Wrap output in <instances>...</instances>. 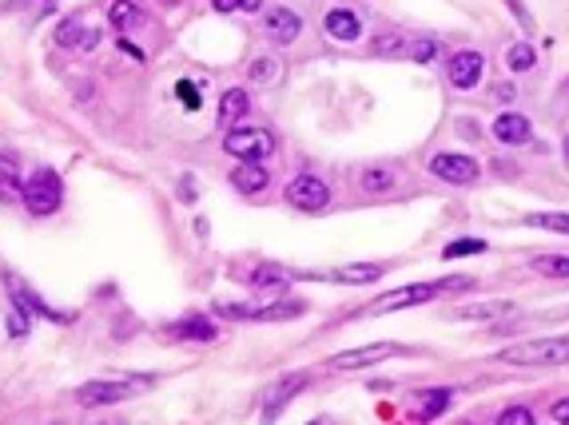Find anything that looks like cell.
Here are the masks:
<instances>
[{"label":"cell","mask_w":569,"mask_h":425,"mask_svg":"<svg viewBox=\"0 0 569 425\" xmlns=\"http://www.w3.org/2000/svg\"><path fill=\"white\" fill-rule=\"evenodd\" d=\"M470 278H438V283H419V286H402V291H394V294H386V299H378L375 306H370L367 314H394V310H406V306H422V302H430V299H438V294H446V291H470Z\"/></svg>","instance_id":"obj_1"},{"label":"cell","mask_w":569,"mask_h":425,"mask_svg":"<svg viewBox=\"0 0 569 425\" xmlns=\"http://www.w3.org/2000/svg\"><path fill=\"white\" fill-rule=\"evenodd\" d=\"M498 362H506V365H565L569 362V334L506 346V350L498 354Z\"/></svg>","instance_id":"obj_2"},{"label":"cell","mask_w":569,"mask_h":425,"mask_svg":"<svg viewBox=\"0 0 569 425\" xmlns=\"http://www.w3.org/2000/svg\"><path fill=\"white\" fill-rule=\"evenodd\" d=\"M20 203L32 211V215H53V211L64 203V183H61V175L48 172V167L32 172L28 180H24V187H20Z\"/></svg>","instance_id":"obj_3"},{"label":"cell","mask_w":569,"mask_h":425,"mask_svg":"<svg viewBox=\"0 0 569 425\" xmlns=\"http://www.w3.org/2000/svg\"><path fill=\"white\" fill-rule=\"evenodd\" d=\"M224 151L235 159H259L263 164V159L275 151V140H271V132H263V127H235L224 140Z\"/></svg>","instance_id":"obj_4"},{"label":"cell","mask_w":569,"mask_h":425,"mask_svg":"<svg viewBox=\"0 0 569 425\" xmlns=\"http://www.w3.org/2000/svg\"><path fill=\"white\" fill-rule=\"evenodd\" d=\"M430 175H438L443 183L466 187V183L478 180V164H474L470 156H454V151H443V156L430 159Z\"/></svg>","instance_id":"obj_5"},{"label":"cell","mask_w":569,"mask_h":425,"mask_svg":"<svg viewBox=\"0 0 569 425\" xmlns=\"http://www.w3.org/2000/svg\"><path fill=\"white\" fill-rule=\"evenodd\" d=\"M287 203H295L299 211H322L330 203V191L319 175H299V180L287 187Z\"/></svg>","instance_id":"obj_6"},{"label":"cell","mask_w":569,"mask_h":425,"mask_svg":"<svg viewBox=\"0 0 569 425\" xmlns=\"http://www.w3.org/2000/svg\"><path fill=\"white\" fill-rule=\"evenodd\" d=\"M398 346L394 342H370V346H359V350H343L330 358V370H362V365H375L382 358H394Z\"/></svg>","instance_id":"obj_7"},{"label":"cell","mask_w":569,"mask_h":425,"mask_svg":"<svg viewBox=\"0 0 569 425\" xmlns=\"http://www.w3.org/2000/svg\"><path fill=\"white\" fill-rule=\"evenodd\" d=\"M482 68H486V60H482L478 52H454L450 64H446V76L458 92H470L474 84L482 80Z\"/></svg>","instance_id":"obj_8"},{"label":"cell","mask_w":569,"mask_h":425,"mask_svg":"<svg viewBox=\"0 0 569 425\" xmlns=\"http://www.w3.org/2000/svg\"><path fill=\"white\" fill-rule=\"evenodd\" d=\"M132 394L127 381H88V386L76 389V402L80 405H112V402H124Z\"/></svg>","instance_id":"obj_9"},{"label":"cell","mask_w":569,"mask_h":425,"mask_svg":"<svg viewBox=\"0 0 569 425\" xmlns=\"http://www.w3.org/2000/svg\"><path fill=\"white\" fill-rule=\"evenodd\" d=\"M299 28H303L299 16H295L291 8H283V4L271 8V12L263 16V32H267V36L275 40V44H291V40L299 36Z\"/></svg>","instance_id":"obj_10"},{"label":"cell","mask_w":569,"mask_h":425,"mask_svg":"<svg viewBox=\"0 0 569 425\" xmlns=\"http://www.w3.org/2000/svg\"><path fill=\"white\" fill-rule=\"evenodd\" d=\"M506 314H514V306H509L506 299L498 302H462L450 310V318L458 322H490V318H506Z\"/></svg>","instance_id":"obj_11"},{"label":"cell","mask_w":569,"mask_h":425,"mask_svg":"<svg viewBox=\"0 0 569 425\" xmlns=\"http://www.w3.org/2000/svg\"><path fill=\"white\" fill-rule=\"evenodd\" d=\"M303 386H307V373H287V378L279 381L275 389H271V397H267V410H263V418H267V421H275V418H279V410H283V405L291 402V397L299 394Z\"/></svg>","instance_id":"obj_12"},{"label":"cell","mask_w":569,"mask_h":425,"mask_svg":"<svg viewBox=\"0 0 569 425\" xmlns=\"http://www.w3.org/2000/svg\"><path fill=\"white\" fill-rule=\"evenodd\" d=\"M267 167L259 164V159H243L240 167L232 172V183H235V191H243V195H259L263 187H267Z\"/></svg>","instance_id":"obj_13"},{"label":"cell","mask_w":569,"mask_h":425,"mask_svg":"<svg viewBox=\"0 0 569 425\" xmlns=\"http://www.w3.org/2000/svg\"><path fill=\"white\" fill-rule=\"evenodd\" d=\"M494 140H502V143H509V148H517V143L530 140V120H525V116H514V112L498 116V120H494Z\"/></svg>","instance_id":"obj_14"},{"label":"cell","mask_w":569,"mask_h":425,"mask_svg":"<svg viewBox=\"0 0 569 425\" xmlns=\"http://www.w3.org/2000/svg\"><path fill=\"white\" fill-rule=\"evenodd\" d=\"M327 32L335 40H343V44H351V40L359 36V12H351V8H330V12H327Z\"/></svg>","instance_id":"obj_15"},{"label":"cell","mask_w":569,"mask_h":425,"mask_svg":"<svg viewBox=\"0 0 569 425\" xmlns=\"http://www.w3.org/2000/svg\"><path fill=\"white\" fill-rule=\"evenodd\" d=\"M382 270L386 267H378V262H354V267H343V270H330V275H322V278H330V283H375V278H382Z\"/></svg>","instance_id":"obj_16"},{"label":"cell","mask_w":569,"mask_h":425,"mask_svg":"<svg viewBox=\"0 0 569 425\" xmlns=\"http://www.w3.org/2000/svg\"><path fill=\"white\" fill-rule=\"evenodd\" d=\"M243 116H248V92L243 88H232V92H224L219 96V124H240Z\"/></svg>","instance_id":"obj_17"},{"label":"cell","mask_w":569,"mask_h":425,"mask_svg":"<svg viewBox=\"0 0 569 425\" xmlns=\"http://www.w3.org/2000/svg\"><path fill=\"white\" fill-rule=\"evenodd\" d=\"M167 330H172L175 338H195V342H211V338H215V326H211L207 318H180Z\"/></svg>","instance_id":"obj_18"},{"label":"cell","mask_w":569,"mask_h":425,"mask_svg":"<svg viewBox=\"0 0 569 425\" xmlns=\"http://www.w3.org/2000/svg\"><path fill=\"white\" fill-rule=\"evenodd\" d=\"M375 52L386 60H402V56H410V40L398 32H382V36H375Z\"/></svg>","instance_id":"obj_19"},{"label":"cell","mask_w":569,"mask_h":425,"mask_svg":"<svg viewBox=\"0 0 569 425\" xmlns=\"http://www.w3.org/2000/svg\"><path fill=\"white\" fill-rule=\"evenodd\" d=\"M20 187H24L20 167H16L8 156H0V199H16V195H20Z\"/></svg>","instance_id":"obj_20"},{"label":"cell","mask_w":569,"mask_h":425,"mask_svg":"<svg viewBox=\"0 0 569 425\" xmlns=\"http://www.w3.org/2000/svg\"><path fill=\"white\" fill-rule=\"evenodd\" d=\"M446 405H450V389H427V394H422V405L414 410V418L430 421V418H438Z\"/></svg>","instance_id":"obj_21"},{"label":"cell","mask_w":569,"mask_h":425,"mask_svg":"<svg viewBox=\"0 0 569 425\" xmlns=\"http://www.w3.org/2000/svg\"><path fill=\"white\" fill-rule=\"evenodd\" d=\"M108 20H112L120 32H127V28H135V24H140V8H135L132 0H112V8H108Z\"/></svg>","instance_id":"obj_22"},{"label":"cell","mask_w":569,"mask_h":425,"mask_svg":"<svg viewBox=\"0 0 569 425\" xmlns=\"http://www.w3.org/2000/svg\"><path fill=\"white\" fill-rule=\"evenodd\" d=\"M533 270L549 278H569V254H538L533 259Z\"/></svg>","instance_id":"obj_23"},{"label":"cell","mask_w":569,"mask_h":425,"mask_svg":"<svg viewBox=\"0 0 569 425\" xmlns=\"http://www.w3.org/2000/svg\"><path fill=\"white\" fill-rule=\"evenodd\" d=\"M533 60H538V48H533V44H514V48H509V56H506V64L514 68V72H525Z\"/></svg>","instance_id":"obj_24"},{"label":"cell","mask_w":569,"mask_h":425,"mask_svg":"<svg viewBox=\"0 0 569 425\" xmlns=\"http://www.w3.org/2000/svg\"><path fill=\"white\" fill-rule=\"evenodd\" d=\"M530 227H541V231H557V235H569V215H525Z\"/></svg>","instance_id":"obj_25"},{"label":"cell","mask_w":569,"mask_h":425,"mask_svg":"<svg viewBox=\"0 0 569 425\" xmlns=\"http://www.w3.org/2000/svg\"><path fill=\"white\" fill-rule=\"evenodd\" d=\"M390 183H394V175L382 172V167H370V172H362V191H390Z\"/></svg>","instance_id":"obj_26"},{"label":"cell","mask_w":569,"mask_h":425,"mask_svg":"<svg viewBox=\"0 0 569 425\" xmlns=\"http://www.w3.org/2000/svg\"><path fill=\"white\" fill-rule=\"evenodd\" d=\"M80 36H84L80 20H64L61 28H56V44L61 48H80Z\"/></svg>","instance_id":"obj_27"},{"label":"cell","mask_w":569,"mask_h":425,"mask_svg":"<svg viewBox=\"0 0 569 425\" xmlns=\"http://www.w3.org/2000/svg\"><path fill=\"white\" fill-rule=\"evenodd\" d=\"M482 251H486V243H482V239H458V243H450L443 251V259H462V254H482Z\"/></svg>","instance_id":"obj_28"},{"label":"cell","mask_w":569,"mask_h":425,"mask_svg":"<svg viewBox=\"0 0 569 425\" xmlns=\"http://www.w3.org/2000/svg\"><path fill=\"white\" fill-rule=\"evenodd\" d=\"M438 56V40H414L410 44V60L414 64H427V60H435Z\"/></svg>","instance_id":"obj_29"},{"label":"cell","mask_w":569,"mask_h":425,"mask_svg":"<svg viewBox=\"0 0 569 425\" xmlns=\"http://www.w3.org/2000/svg\"><path fill=\"white\" fill-rule=\"evenodd\" d=\"M263 0H211V8L215 12H255Z\"/></svg>","instance_id":"obj_30"},{"label":"cell","mask_w":569,"mask_h":425,"mask_svg":"<svg viewBox=\"0 0 569 425\" xmlns=\"http://www.w3.org/2000/svg\"><path fill=\"white\" fill-rule=\"evenodd\" d=\"M509 4V12H514V20L522 24L525 32H533V16H530V8H525V0H506Z\"/></svg>","instance_id":"obj_31"},{"label":"cell","mask_w":569,"mask_h":425,"mask_svg":"<svg viewBox=\"0 0 569 425\" xmlns=\"http://www.w3.org/2000/svg\"><path fill=\"white\" fill-rule=\"evenodd\" d=\"M283 270H255L251 275V286H283Z\"/></svg>","instance_id":"obj_32"},{"label":"cell","mask_w":569,"mask_h":425,"mask_svg":"<svg viewBox=\"0 0 569 425\" xmlns=\"http://www.w3.org/2000/svg\"><path fill=\"white\" fill-rule=\"evenodd\" d=\"M175 96L188 104V112H191V108H199V88H195V84H188V80L175 84Z\"/></svg>","instance_id":"obj_33"},{"label":"cell","mask_w":569,"mask_h":425,"mask_svg":"<svg viewBox=\"0 0 569 425\" xmlns=\"http://www.w3.org/2000/svg\"><path fill=\"white\" fill-rule=\"evenodd\" d=\"M271 76H275V60H255L251 64V80L255 84H267Z\"/></svg>","instance_id":"obj_34"},{"label":"cell","mask_w":569,"mask_h":425,"mask_svg":"<svg viewBox=\"0 0 569 425\" xmlns=\"http://www.w3.org/2000/svg\"><path fill=\"white\" fill-rule=\"evenodd\" d=\"M498 421H514V425H533V413L530 410H502V418H498Z\"/></svg>","instance_id":"obj_35"},{"label":"cell","mask_w":569,"mask_h":425,"mask_svg":"<svg viewBox=\"0 0 569 425\" xmlns=\"http://www.w3.org/2000/svg\"><path fill=\"white\" fill-rule=\"evenodd\" d=\"M100 48V28H84L80 36V52H96Z\"/></svg>","instance_id":"obj_36"},{"label":"cell","mask_w":569,"mask_h":425,"mask_svg":"<svg viewBox=\"0 0 569 425\" xmlns=\"http://www.w3.org/2000/svg\"><path fill=\"white\" fill-rule=\"evenodd\" d=\"M549 418H554V421H569V397H562V402L549 405Z\"/></svg>","instance_id":"obj_37"},{"label":"cell","mask_w":569,"mask_h":425,"mask_svg":"<svg viewBox=\"0 0 569 425\" xmlns=\"http://www.w3.org/2000/svg\"><path fill=\"white\" fill-rule=\"evenodd\" d=\"M8 330H12V334H16V338H20V334H24V330H28V322H24V318H20V314H12V318H8Z\"/></svg>","instance_id":"obj_38"},{"label":"cell","mask_w":569,"mask_h":425,"mask_svg":"<svg viewBox=\"0 0 569 425\" xmlns=\"http://www.w3.org/2000/svg\"><path fill=\"white\" fill-rule=\"evenodd\" d=\"M546 318H569V306H557V310H549Z\"/></svg>","instance_id":"obj_39"},{"label":"cell","mask_w":569,"mask_h":425,"mask_svg":"<svg viewBox=\"0 0 569 425\" xmlns=\"http://www.w3.org/2000/svg\"><path fill=\"white\" fill-rule=\"evenodd\" d=\"M562 156H565V164H569V135H565V143H562Z\"/></svg>","instance_id":"obj_40"}]
</instances>
